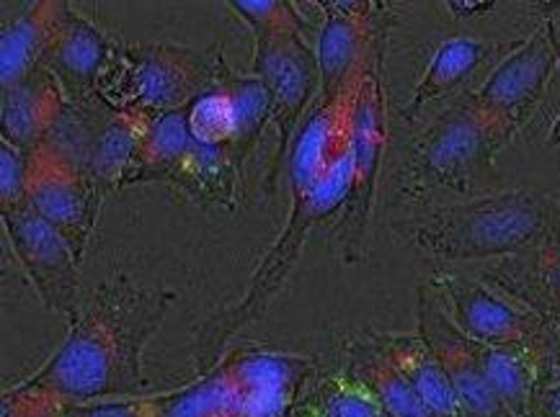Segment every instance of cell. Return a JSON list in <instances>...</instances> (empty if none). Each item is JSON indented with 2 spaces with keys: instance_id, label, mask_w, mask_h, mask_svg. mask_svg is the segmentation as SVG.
Segmentation results:
<instances>
[{
  "instance_id": "obj_9",
  "label": "cell",
  "mask_w": 560,
  "mask_h": 417,
  "mask_svg": "<svg viewBox=\"0 0 560 417\" xmlns=\"http://www.w3.org/2000/svg\"><path fill=\"white\" fill-rule=\"evenodd\" d=\"M102 193L91 170L57 145L47 142L28 153V206L68 242L78 261H83L96 229Z\"/></svg>"
},
{
  "instance_id": "obj_3",
  "label": "cell",
  "mask_w": 560,
  "mask_h": 417,
  "mask_svg": "<svg viewBox=\"0 0 560 417\" xmlns=\"http://www.w3.org/2000/svg\"><path fill=\"white\" fill-rule=\"evenodd\" d=\"M225 78L218 47L119 45L98 83V100L114 114L155 119L186 109Z\"/></svg>"
},
{
  "instance_id": "obj_34",
  "label": "cell",
  "mask_w": 560,
  "mask_h": 417,
  "mask_svg": "<svg viewBox=\"0 0 560 417\" xmlns=\"http://www.w3.org/2000/svg\"><path fill=\"white\" fill-rule=\"evenodd\" d=\"M60 417H70V415H68V413H65V415H60Z\"/></svg>"
},
{
  "instance_id": "obj_20",
  "label": "cell",
  "mask_w": 560,
  "mask_h": 417,
  "mask_svg": "<svg viewBox=\"0 0 560 417\" xmlns=\"http://www.w3.org/2000/svg\"><path fill=\"white\" fill-rule=\"evenodd\" d=\"M522 41H486V39H470L457 37L447 39L436 49L429 68L423 70L419 85L411 93V100L404 106V119L416 121L429 106L436 100L452 96L478 73L483 64H488L497 57H504L514 52Z\"/></svg>"
},
{
  "instance_id": "obj_19",
  "label": "cell",
  "mask_w": 560,
  "mask_h": 417,
  "mask_svg": "<svg viewBox=\"0 0 560 417\" xmlns=\"http://www.w3.org/2000/svg\"><path fill=\"white\" fill-rule=\"evenodd\" d=\"M480 282L533 309L542 320L560 318V237L522 255L504 258L480 273Z\"/></svg>"
},
{
  "instance_id": "obj_6",
  "label": "cell",
  "mask_w": 560,
  "mask_h": 417,
  "mask_svg": "<svg viewBox=\"0 0 560 417\" xmlns=\"http://www.w3.org/2000/svg\"><path fill=\"white\" fill-rule=\"evenodd\" d=\"M349 189L351 153L347 160L336 165V168L328 172V178L318 186V189L307 193L305 199L290 201V212H287L282 233H279L275 246L267 250V255L261 258V263L256 265L246 294H243L233 312L228 314L222 333L214 337L212 343H225L230 335H235L241 327L250 325L258 314H264V309L271 305V299L277 297L279 289H282L287 276H290L294 263H298L300 253H303L307 235H311L320 222L343 212V206H347L349 201Z\"/></svg>"
},
{
  "instance_id": "obj_2",
  "label": "cell",
  "mask_w": 560,
  "mask_h": 417,
  "mask_svg": "<svg viewBox=\"0 0 560 417\" xmlns=\"http://www.w3.org/2000/svg\"><path fill=\"white\" fill-rule=\"evenodd\" d=\"M393 233L440 263L504 261L560 237V201L529 189L486 193L395 222Z\"/></svg>"
},
{
  "instance_id": "obj_29",
  "label": "cell",
  "mask_w": 560,
  "mask_h": 417,
  "mask_svg": "<svg viewBox=\"0 0 560 417\" xmlns=\"http://www.w3.org/2000/svg\"><path fill=\"white\" fill-rule=\"evenodd\" d=\"M28 153L0 140V204L3 212L26 204Z\"/></svg>"
},
{
  "instance_id": "obj_5",
  "label": "cell",
  "mask_w": 560,
  "mask_h": 417,
  "mask_svg": "<svg viewBox=\"0 0 560 417\" xmlns=\"http://www.w3.org/2000/svg\"><path fill=\"white\" fill-rule=\"evenodd\" d=\"M140 160V183H171L202 204H238L243 165L230 150L199 142L186 121V109L142 119Z\"/></svg>"
},
{
  "instance_id": "obj_13",
  "label": "cell",
  "mask_w": 560,
  "mask_h": 417,
  "mask_svg": "<svg viewBox=\"0 0 560 417\" xmlns=\"http://www.w3.org/2000/svg\"><path fill=\"white\" fill-rule=\"evenodd\" d=\"M3 227L13 255L39 299L57 314L73 320L81 312V261L32 206L3 212Z\"/></svg>"
},
{
  "instance_id": "obj_27",
  "label": "cell",
  "mask_w": 560,
  "mask_h": 417,
  "mask_svg": "<svg viewBox=\"0 0 560 417\" xmlns=\"http://www.w3.org/2000/svg\"><path fill=\"white\" fill-rule=\"evenodd\" d=\"M228 9H233L243 24L254 32L256 41L305 37L311 32L303 11L290 0H230Z\"/></svg>"
},
{
  "instance_id": "obj_24",
  "label": "cell",
  "mask_w": 560,
  "mask_h": 417,
  "mask_svg": "<svg viewBox=\"0 0 560 417\" xmlns=\"http://www.w3.org/2000/svg\"><path fill=\"white\" fill-rule=\"evenodd\" d=\"M238 394H275V397H303L307 381L315 373L311 356L287 354L275 348H243L218 364Z\"/></svg>"
},
{
  "instance_id": "obj_21",
  "label": "cell",
  "mask_w": 560,
  "mask_h": 417,
  "mask_svg": "<svg viewBox=\"0 0 560 417\" xmlns=\"http://www.w3.org/2000/svg\"><path fill=\"white\" fill-rule=\"evenodd\" d=\"M68 11L70 5L62 0H39L3 26V34H0V85L3 91L13 88L28 73L45 64Z\"/></svg>"
},
{
  "instance_id": "obj_25",
  "label": "cell",
  "mask_w": 560,
  "mask_h": 417,
  "mask_svg": "<svg viewBox=\"0 0 560 417\" xmlns=\"http://www.w3.org/2000/svg\"><path fill=\"white\" fill-rule=\"evenodd\" d=\"M347 373L368 386L372 397L383 407L385 417H429L411 384L398 371V366L383 354L375 337L351 345Z\"/></svg>"
},
{
  "instance_id": "obj_10",
  "label": "cell",
  "mask_w": 560,
  "mask_h": 417,
  "mask_svg": "<svg viewBox=\"0 0 560 417\" xmlns=\"http://www.w3.org/2000/svg\"><path fill=\"white\" fill-rule=\"evenodd\" d=\"M459 333L480 345H527L545 354V320L480 278L440 271L429 282ZM548 356V354H545Z\"/></svg>"
},
{
  "instance_id": "obj_28",
  "label": "cell",
  "mask_w": 560,
  "mask_h": 417,
  "mask_svg": "<svg viewBox=\"0 0 560 417\" xmlns=\"http://www.w3.org/2000/svg\"><path fill=\"white\" fill-rule=\"evenodd\" d=\"M311 402L318 417H385L383 407L372 397L368 386L349 377L347 371L323 381Z\"/></svg>"
},
{
  "instance_id": "obj_26",
  "label": "cell",
  "mask_w": 560,
  "mask_h": 417,
  "mask_svg": "<svg viewBox=\"0 0 560 417\" xmlns=\"http://www.w3.org/2000/svg\"><path fill=\"white\" fill-rule=\"evenodd\" d=\"M155 417H241V397L218 364L176 392L155 394Z\"/></svg>"
},
{
  "instance_id": "obj_15",
  "label": "cell",
  "mask_w": 560,
  "mask_h": 417,
  "mask_svg": "<svg viewBox=\"0 0 560 417\" xmlns=\"http://www.w3.org/2000/svg\"><path fill=\"white\" fill-rule=\"evenodd\" d=\"M271 96L261 78L254 73L243 78H225L194 104L186 106V121L199 142L225 147L246 163V157L264 129L269 127Z\"/></svg>"
},
{
  "instance_id": "obj_11",
  "label": "cell",
  "mask_w": 560,
  "mask_h": 417,
  "mask_svg": "<svg viewBox=\"0 0 560 417\" xmlns=\"http://www.w3.org/2000/svg\"><path fill=\"white\" fill-rule=\"evenodd\" d=\"M254 75L261 78L271 96L269 127L277 134L275 165L269 170V193L275 189L279 165L290 155L292 140L300 124L313 109L320 93L318 55L305 37H284L256 41Z\"/></svg>"
},
{
  "instance_id": "obj_16",
  "label": "cell",
  "mask_w": 560,
  "mask_h": 417,
  "mask_svg": "<svg viewBox=\"0 0 560 417\" xmlns=\"http://www.w3.org/2000/svg\"><path fill=\"white\" fill-rule=\"evenodd\" d=\"M416 314H419V335L440 356L465 417H514L493 390L491 379L480 364L476 343L459 333L429 284L419 289Z\"/></svg>"
},
{
  "instance_id": "obj_31",
  "label": "cell",
  "mask_w": 560,
  "mask_h": 417,
  "mask_svg": "<svg viewBox=\"0 0 560 417\" xmlns=\"http://www.w3.org/2000/svg\"><path fill=\"white\" fill-rule=\"evenodd\" d=\"M535 417H560V377L545 386L540 400H537Z\"/></svg>"
},
{
  "instance_id": "obj_23",
  "label": "cell",
  "mask_w": 560,
  "mask_h": 417,
  "mask_svg": "<svg viewBox=\"0 0 560 417\" xmlns=\"http://www.w3.org/2000/svg\"><path fill=\"white\" fill-rule=\"evenodd\" d=\"M372 337L404 373L429 417H465L440 356L419 333H375Z\"/></svg>"
},
{
  "instance_id": "obj_12",
  "label": "cell",
  "mask_w": 560,
  "mask_h": 417,
  "mask_svg": "<svg viewBox=\"0 0 560 417\" xmlns=\"http://www.w3.org/2000/svg\"><path fill=\"white\" fill-rule=\"evenodd\" d=\"M383 62H377L364 81L357 109L354 142H351V189L339 222L341 253L347 263H359L364 258V248H368L364 237H368L372 212H375L380 168H383L387 145Z\"/></svg>"
},
{
  "instance_id": "obj_4",
  "label": "cell",
  "mask_w": 560,
  "mask_h": 417,
  "mask_svg": "<svg viewBox=\"0 0 560 417\" xmlns=\"http://www.w3.org/2000/svg\"><path fill=\"white\" fill-rule=\"evenodd\" d=\"M499 145L468 93L457 96L406 150L395 172V189L404 199L419 201L434 191L468 196L493 168Z\"/></svg>"
},
{
  "instance_id": "obj_14",
  "label": "cell",
  "mask_w": 560,
  "mask_h": 417,
  "mask_svg": "<svg viewBox=\"0 0 560 417\" xmlns=\"http://www.w3.org/2000/svg\"><path fill=\"white\" fill-rule=\"evenodd\" d=\"M372 68L362 78H357L339 98L328 100V104H313V109L307 111L298 134H294L290 155H287L290 201L305 199L307 193L326 181L336 165H341L349 157L351 142H354L359 98H362L364 81H368Z\"/></svg>"
},
{
  "instance_id": "obj_7",
  "label": "cell",
  "mask_w": 560,
  "mask_h": 417,
  "mask_svg": "<svg viewBox=\"0 0 560 417\" xmlns=\"http://www.w3.org/2000/svg\"><path fill=\"white\" fill-rule=\"evenodd\" d=\"M558 64L552 21H545L533 37L522 39L514 52L497 62L480 88L468 93L499 150L533 119Z\"/></svg>"
},
{
  "instance_id": "obj_8",
  "label": "cell",
  "mask_w": 560,
  "mask_h": 417,
  "mask_svg": "<svg viewBox=\"0 0 560 417\" xmlns=\"http://www.w3.org/2000/svg\"><path fill=\"white\" fill-rule=\"evenodd\" d=\"M315 5L323 16L315 47L320 68V93L315 104H328L383 60L393 9L372 0H326Z\"/></svg>"
},
{
  "instance_id": "obj_1",
  "label": "cell",
  "mask_w": 560,
  "mask_h": 417,
  "mask_svg": "<svg viewBox=\"0 0 560 417\" xmlns=\"http://www.w3.org/2000/svg\"><path fill=\"white\" fill-rule=\"evenodd\" d=\"M168 307L171 294L114 273L70 320L60 348L3 392L0 417H60L89 402L138 397L142 354Z\"/></svg>"
},
{
  "instance_id": "obj_32",
  "label": "cell",
  "mask_w": 560,
  "mask_h": 417,
  "mask_svg": "<svg viewBox=\"0 0 560 417\" xmlns=\"http://www.w3.org/2000/svg\"><path fill=\"white\" fill-rule=\"evenodd\" d=\"M545 354L556 371H560V318L545 320Z\"/></svg>"
},
{
  "instance_id": "obj_33",
  "label": "cell",
  "mask_w": 560,
  "mask_h": 417,
  "mask_svg": "<svg viewBox=\"0 0 560 417\" xmlns=\"http://www.w3.org/2000/svg\"><path fill=\"white\" fill-rule=\"evenodd\" d=\"M294 417H318V413H315V405L311 400L305 402V405H300L298 413H294Z\"/></svg>"
},
{
  "instance_id": "obj_30",
  "label": "cell",
  "mask_w": 560,
  "mask_h": 417,
  "mask_svg": "<svg viewBox=\"0 0 560 417\" xmlns=\"http://www.w3.org/2000/svg\"><path fill=\"white\" fill-rule=\"evenodd\" d=\"M70 417H155L158 402L145 394L138 397H121V400H104V402H89V405H78L68 409Z\"/></svg>"
},
{
  "instance_id": "obj_17",
  "label": "cell",
  "mask_w": 560,
  "mask_h": 417,
  "mask_svg": "<svg viewBox=\"0 0 560 417\" xmlns=\"http://www.w3.org/2000/svg\"><path fill=\"white\" fill-rule=\"evenodd\" d=\"M117 47V41L104 28H98L70 5L55 47L49 49L45 68L60 81L70 104L91 106L93 100H98V83H102Z\"/></svg>"
},
{
  "instance_id": "obj_18",
  "label": "cell",
  "mask_w": 560,
  "mask_h": 417,
  "mask_svg": "<svg viewBox=\"0 0 560 417\" xmlns=\"http://www.w3.org/2000/svg\"><path fill=\"white\" fill-rule=\"evenodd\" d=\"M68 104L70 98L60 81L42 64L13 88L3 91V104H0L3 140L26 153L47 145L49 134L65 119Z\"/></svg>"
},
{
  "instance_id": "obj_22",
  "label": "cell",
  "mask_w": 560,
  "mask_h": 417,
  "mask_svg": "<svg viewBox=\"0 0 560 417\" xmlns=\"http://www.w3.org/2000/svg\"><path fill=\"white\" fill-rule=\"evenodd\" d=\"M476 348L493 390L509 413L514 417H535L537 400L556 379V366L550 364V358L540 348H527V345L497 348V345L476 343Z\"/></svg>"
}]
</instances>
